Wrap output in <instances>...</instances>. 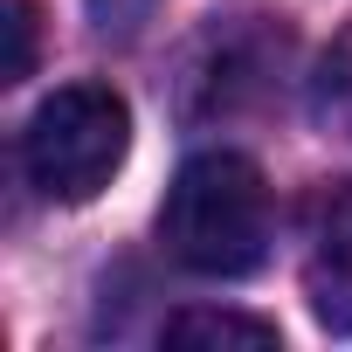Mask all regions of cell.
Wrapping results in <instances>:
<instances>
[{"mask_svg":"<svg viewBox=\"0 0 352 352\" xmlns=\"http://www.w3.org/2000/svg\"><path fill=\"white\" fill-rule=\"evenodd\" d=\"M311 111H318L324 131L352 138V21L338 28V42L324 49V63H318V76H311Z\"/></svg>","mask_w":352,"mask_h":352,"instance_id":"6","label":"cell"},{"mask_svg":"<svg viewBox=\"0 0 352 352\" xmlns=\"http://www.w3.org/2000/svg\"><path fill=\"white\" fill-rule=\"evenodd\" d=\"M131 152V111L111 83H63L21 124V173L42 201H97Z\"/></svg>","mask_w":352,"mask_h":352,"instance_id":"2","label":"cell"},{"mask_svg":"<svg viewBox=\"0 0 352 352\" xmlns=\"http://www.w3.org/2000/svg\"><path fill=\"white\" fill-rule=\"evenodd\" d=\"M8 83L35 76V8L28 0H8V69H0Z\"/></svg>","mask_w":352,"mask_h":352,"instance_id":"7","label":"cell"},{"mask_svg":"<svg viewBox=\"0 0 352 352\" xmlns=\"http://www.w3.org/2000/svg\"><path fill=\"white\" fill-rule=\"evenodd\" d=\"M290 63V28L270 14H214L201 42L187 49L180 76V111L187 118H235L276 90Z\"/></svg>","mask_w":352,"mask_h":352,"instance_id":"3","label":"cell"},{"mask_svg":"<svg viewBox=\"0 0 352 352\" xmlns=\"http://www.w3.org/2000/svg\"><path fill=\"white\" fill-rule=\"evenodd\" d=\"M152 8H159V0H90V21L104 35H138L152 21Z\"/></svg>","mask_w":352,"mask_h":352,"instance_id":"8","label":"cell"},{"mask_svg":"<svg viewBox=\"0 0 352 352\" xmlns=\"http://www.w3.org/2000/svg\"><path fill=\"white\" fill-rule=\"evenodd\" d=\"M270 180L242 152H194L180 180L166 187L159 208V242L166 256L194 276H249L270 256Z\"/></svg>","mask_w":352,"mask_h":352,"instance_id":"1","label":"cell"},{"mask_svg":"<svg viewBox=\"0 0 352 352\" xmlns=\"http://www.w3.org/2000/svg\"><path fill=\"white\" fill-rule=\"evenodd\" d=\"M159 338H166V345H249V352H270V345H283V338H276V324H263V318H242V311H208V304H194V311H173Z\"/></svg>","mask_w":352,"mask_h":352,"instance_id":"5","label":"cell"},{"mask_svg":"<svg viewBox=\"0 0 352 352\" xmlns=\"http://www.w3.org/2000/svg\"><path fill=\"white\" fill-rule=\"evenodd\" d=\"M304 304L331 338H352V180H324L304 208Z\"/></svg>","mask_w":352,"mask_h":352,"instance_id":"4","label":"cell"}]
</instances>
